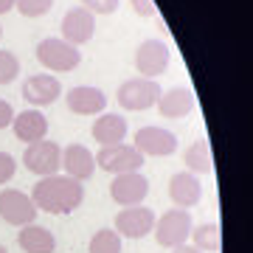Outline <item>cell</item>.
I'll list each match as a JSON object with an SVG mask.
<instances>
[{
	"instance_id": "6da1fadb",
	"label": "cell",
	"mask_w": 253,
	"mask_h": 253,
	"mask_svg": "<svg viewBox=\"0 0 253 253\" xmlns=\"http://www.w3.org/2000/svg\"><path fill=\"white\" fill-rule=\"evenodd\" d=\"M31 200H34L37 211L62 217V214H73L84 203V186L79 180L68 177V174L56 172V174H48V177H40L34 183Z\"/></svg>"
},
{
	"instance_id": "7a4b0ae2",
	"label": "cell",
	"mask_w": 253,
	"mask_h": 253,
	"mask_svg": "<svg viewBox=\"0 0 253 253\" xmlns=\"http://www.w3.org/2000/svg\"><path fill=\"white\" fill-rule=\"evenodd\" d=\"M34 54H37V62L54 73H71L82 62V51L71 42H65L62 37H45L37 45Z\"/></svg>"
},
{
	"instance_id": "3957f363",
	"label": "cell",
	"mask_w": 253,
	"mask_h": 253,
	"mask_svg": "<svg viewBox=\"0 0 253 253\" xmlns=\"http://www.w3.org/2000/svg\"><path fill=\"white\" fill-rule=\"evenodd\" d=\"M161 84L158 79H144V76H135V79L121 82V87L116 93V101L129 113H141V110H149L158 104L161 99Z\"/></svg>"
},
{
	"instance_id": "277c9868",
	"label": "cell",
	"mask_w": 253,
	"mask_h": 253,
	"mask_svg": "<svg viewBox=\"0 0 253 253\" xmlns=\"http://www.w3.org/2000/svg\"><path fill=\"white\" fill-rule=\"evenodd\" d=\"M191 214L186 208H172V211H166L163 217L155 219V242L161 245V248H177V245H186L191 236Z\"/></svg>"
},
{
	"instance_id": "5b68a950",
	"label": "cell",
	"mask_w": 253,
	"mask_h": 253,
	"mask_svg": "<svg viewBox=\"0 0 253 253\" xmlns=\"http://www.w3.org/2000/svg\"><path fill=\"white\" fill-rule=\"evenodd\" d=\"M96 166H101L110 174H126V172H141L144 166V155L138 152L132 144H113V146H101L99 152L93 155Z\"/></svg>"
},
{
	"instance_id": "8992f818",
	"label": "cell",
	"mask_w": 253,
	"mask_h": 253,
	"mask_svg": "<svg viewBox=\"0 0 253 253\" xmlns=\"http://www.w3.org/2000/svg\"><path fill=\"white\" fill-rule=\"evenodd\" d=\"M23 166L37 177H48L62 169V146L56 141H37L28 144L23 152Z\"/></svg>"
},
{
	"instance_id": "52a82bcc",
	"label": "cell",
	"mask_w": 253,
	"mask_h": 253,
	"mask_svg": "<svg viewBox=\"0 0 253 253\" xmlns=\"http://www.w3.org/2000/svg\"><path fill=\"white\" fill-rule=\"evenodd\" d=\"M0 219L14 228L31 225L37 219V206L31 194L20 189H0Z\"/></svg>"
},
{
	"instance_id": "ba28073f",
	"label": "cell",
	"mask_w": 253,
	"mask_h": 253,
	"mask_svg": "<svg viewBox=\"0 0 253 253\" xmlns=\"http://www.w3.org/2000/svg\"><path fill=\"white\" fill-rule=\"evenodd\" d=\"M132 146L144 158H169L177 152V135L163 126H141L132 138Z\"/></svg>"
},
{
	"instance_id": "9c48e42d",
	"label": "cell",
	"mask_w": 253,
	"mask_h": 253,
	"mask_svg": "<svg viewBox=\"0 0 253 253\" xmlns=\"http://www.w3.org/2000/svg\"><path fill=\"white\" fill-rule=\"evenodd\" d=\"M155 211L146 206H129V208H121L116 214V231L121 239H144V236L152 234L155 228Z\"/></svg>"
},
{
	"instance_id": "30bf717a",
	"label": "cell",
	"mask_w": 253,
	"mask_h": 253,
	"mask_svg": "<svg viewBox=\"0 0 253 253\" xmlns=\"http://www.w3.org/2000/svg\"><path fill=\"white\" fill-rule=\"evenodd\" d=\"M146 194H149V180H146L141 172L116 174L113 183H110V197H113V203H118L121 208L144 206Z\"/></svg>"
},
{
	"instance_id": "8fae6325",
	"label": "cell",
	"mask_w": 253,
	"mask_h": 253,
	"mask_svg": "<svg viewBox=\"0 0 253 253\" xmlns=\"http://www.w3.org/2000/svg\"><path fill=\"white\" fill-rule=\"evenodd\" d=\"M169 68V45L163 40H144L135 51V71L144 79H158Z\"/></svg>"
},
{
	"instance_id": "7c38bea8",
	"label": "cell",
	"mask_w": 253,
	"mask_h": 253,
	"mask_svg": "<svg viewBox=\"0 0 253 253\" xmlns=\"http://www.w3.org/2000/svg\"><path fill=\"white\" fill-rule=\"evenodd\" d=\"M59 96H62V82L56 79L54 73H34L23 82V99L34 110L54 104Z\"/></svg>"
},
{
	"instance_id": "4fadbf2b",
	"label": "cell",
	"mask_w": 253,
	"mask_h": 253,
	"mask_svg": "<svg viewBox=\"0 0 253 253\" xmlns=\"http://www.w3.org/2000/svg\"><path fill=\"white\" fill-rule=\"evenodd\" d=\"M62 40L65 42H71V45H84V42H90L93 34H96V14H90L87 9H82V6H73V9L65 11L62 17Z\"/></svg>"
},
{
	"instance_id": "5bb4252c",
	"label": "cell",
	"mask_w": 253,
	"mask_h": 253,
	"mask_svg": "<svg viewBox=\"0 0 253 253\" xmlns=\"http://www.w3.org/2000/svg\"><path fill=\"white\" fill-rule=\"evenodd\" d=\"M65 104L71 113L76 116H101L107 113V96L99 87H90V84H76L65 93Z\"/></svg>"
},
{
	"instance_id": "9a60e30c",
	"label": "cell",
	"mask_w": 253,
	"mask_h": 253,
	"mask_svg": "<svg viewBox=\"0 0 253 253\" xmlns=\"http://www.w3.org/2000/svg\"><path fill=\"white\" fill-rule=\"evenodd\" d=\"M96 172V158L84 144H68L62 149V174L73 177V180H90Z\"/></svg>"
},
{
	"instance_id": "2e32d148",
	"label": "cell",
	"mask_w": 253,
	"mask_h": 253,
	"mask_svg": "<svg viewBox=\"0 0 253 253\" xmlns=\"http://www.w3.org/2000/svg\"><path fill=\"white\" fill-rule=\"evenodd\" d=\"M169 200L174 203V208H186V211L191 206H197L200 200H203V183H200V177L191 172L172 174V180H169Z\"/></svg>"
},
{
	"instance_id": "e0dca14e",
	"label": "cell",
	"mask_w": 253,
	"mask_h": 253,
	"mask_svg": "<svg viewBox=\"0 0 253 253\" xmlns=\"http://www.w3.org/2000/svg\"><path fill=\"white\" fill-rule=\"evenodd\" d=\"M11 129H14V138L23 141V144H37V141H45L48 135V118L40 113V110H23L14 116L11 121Z\"/></svg>"
},
{
	"instance_id": "ac0fdd59",
	"label": "cell",
	"mask_w": 253,
	"mask_h": 253,
	"mask_svg": "<svg viewBox=\"0 0 253 253\" xmlns=\"http://www.w3.org/2000/svg\"><path fill=\"white\" fill-rule=\"evenodd\" d=\"M155 107L161 110L163 118H183L194 110V93H191V87H186V84L169 87V90L161 93V99H158Z\"/></svg>"
},
{
	"instance_id": "d6986e66",
	"label": "cell",
	"mask_w": 253,
	"mask_h": 253,
	"mask_svg": "<svg viewBox=\"0 0 253 253\" xmlns=\"http://www.w3.org/2000/svg\"><path fill=\"white\" fill-rule=\"evenodd\" d=\"M93 141H99L101 146L124 144L126 138V118H121L118 113H101L90 126Z\"/></svg>"
},
{
	"instance_id": "ffe728a7",
	"label": "cell",
	"mask_w": 253,
	"mask_h": 253,
	"mask_svg": "<svg viewBox=\"0 0 253 253\" xmlns=\"http://www.w3.org/2000/svg\"><path fill=\"white\" fill-rule=\"evenodd\" d=\"M17 245L23 248L26 253H54L56 251V236L48 231V228L37 225H23L17 234Z\"/></svg>"
},
{
	"instance_id": "44dd1931",
	"label": "cell",
	"mask_w": 253,
	"mask_h": 253,
	"mask_svg": "<svg viewBox=\"0 0 253 253\" xmlns=\"http://www.w3.org/2000/svg\"><path fill=\"white\" fill-rule=\"evenodd\" d=\"M183 163H186V172L191 174H208L211 169H214V158H211V146H208L206 138H200V141H194V144L183 152Z\"/></svg>"
},
{
	"instance_id": "7402d4cb",
	"label": "cell",
	"mask_w": 253,
	"mask_h": 253,
	"mask_svg": "<svg viewBox=\"0 0 253 253\" xmlns=\"http://www.w3.org/2000/svg\"><path fill=\"white\" fill-rule=\"evenodd\" d=\"M189 239L200 253H219V248H222V234H219V225H214V222L191 228Z\"/></svg>"
},
{
	"instance_id": "603a6c76",
	"label": "cell",
	"mask_w": 253,
	"mask_h": 253,
	"mask_svg": "<svg viewBox=\"0 0 253 253\" xmlns=\"http://www.w3.org/2000/svg\"><path fill=\"white\" fill-rule=\"evenodd\" d=\"M87 253H121V236L113 228H101L90 236Z\"/></svg>"
},
{
	"instance_id": "cb8c5ba5",
	"label": "cell",
	"mask_w": 253,
	"mask_h": 253,
	"mask_svg": "<svg viewBox=\"0 0 253 253\" xmlns=\"http://www.w3.org/2000/svg\"><path fill=\"white\" fill-rule=\"evenodd\" d=\"M20 73V59L14 51H0V84H11Z\"/></svg>"
},
{
	"instance_id": "d4e9b609",
	"label": "cell",
	"mask_w": 253,
	"mask_h": 253,
	"mask_svg": "<svg viewBox=\"0 0 253 253\" xmlns=\"http://www.w3.org/2000/svg\"><path fill=\"white\" fill-rule=\"evenodd\" d=\"M14 6H17V11L23 17H42V14L51 11L54 0H17Z\"/></svg>"
},
{
	"instance_id": "484cf974",
	"label": "cell",
	"mask_w": 253,
	"mask_h": 253,
	"mask_svg": "<svg viewBox=\"0 0 253 253\" xmlns=\"http://www.w3.org/2000/svg\"><path fill=\"white\" fill-rule=\"evenodd\" d=\"M82 9H87L90 14H116L118 11V0H79Z\"/></svg>"
},
{
	"instance_id": "4316f807",
	"label": "cell",
	"mask_w": 253,
	"mask_h": 253,
	"mask_svg": "<svg viewBox=\"0 0 253 253\" xmlns=\"http://www.w3.org/2000/svg\"><path fill=\"white\" fill-rule=\"evenodd\" d=\"M14 172H17V161H14L9 152H0V186L11 183Z\"/></svg>"
},
{
	"instance_id": "83f0119b",
	"label": "cell",
	"mask_w": 253,
	"mask_h": 253,
	"mask_svg": "<svg viewBox=\"0 0 253 253\" xmlns=\"http://www.w3.org/2000/svg\"><path fill=\"white\" fill-rule=\"evenodd\" d=\"M129 6H132V11H135L138 17H152L155 11V0H129Z\"/></svg>"
},
{
	"instance_id": "f1b7e54d",
	"label": "cell",
	"mask_w": 253,
	"mask_h": 253,
	"mask_svg": "<svg viewBox=\"0 0 253 253\" xmlns=\"http://www.w3.org/2000/svg\"><path fill=\"white\" fill-rule=\"evenodd\" d=\"M11 121H14V107L6 99H0V129L11 126Z\"/></svg>"
},
{
	"instance_id": "f546056e",
	"label": "cell",
	"mask_w": 253,
	"mask_h": 253,
	"mask_svg": "<svg viewBox=\"0 0 253 253\" xmlns=\"http://www.w3.org/2000/svg\"><path fill=\"white\" fill-rule=\"evenodd\" d=\"M172 253H200V251L194 248V245L186 242V245H177V248H172Z\"/></svg>"
},
{
	"instance_id": "4dcf8cb0",
	"label": "cell",
	"mask_w": 253,
	"mask_h": 253,
	"mask_svg": "<svg viewBox=\"0 0 253 253\" xmlns=\"http://www.w3.org/2000/svg\"><path fill=\"white\" fill-rule=\"evenodd\" d=\"M14 3H17V0H0V14H9V11L14 9Z\"/></svg>"
},
{
	"instance_id": "1f68e13d",
	"label": "cell",
	"mask_w": 253,
	"mask_h": 253,
	"mask_svg": "<svg viewBox=\"0 0 253 253\" xmlns=\"http://www.w3.org/2000/svg\"><path fill=\"white\" fill-rule=\"evenodd\" d=\"M0 253H9V251H6V248H3V245H0Z\"/></svg>"
},
{
	"instance_id": "d6a6232c",
	"label": "cell",
	"mask_w": 253,
	"mask_h": 253,
	"mask_svg": "<svg viewBox=\"0 0 253 253\" xmlns=\"http://www.w3.org/2000/svg\"><path fill=\"white\" fill-rule=\"evenodd\" d=\"M0 40H3V26H0Z\"/></svg>"
}]
</instances>
